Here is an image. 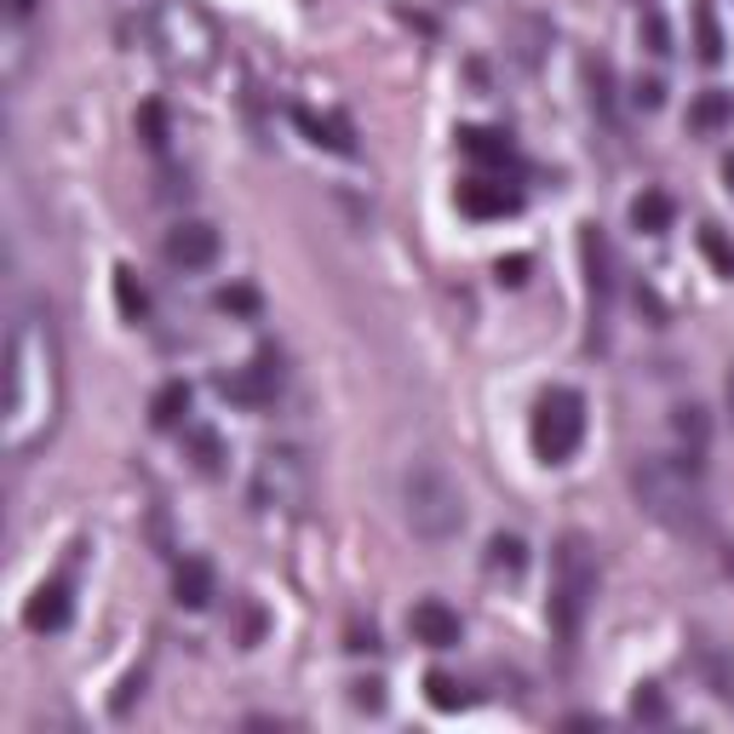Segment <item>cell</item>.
<instances>
[{"label":"cell","instance_id":"1","mask_svg":"<svg viewBox=\"0 0 734 734\" xmlns=\"http://www.w3.org/2000/svg\"><path fill=\"white\" fill-rule=\"evenodd\" d=\"M58 396H64V367H58V333L52 316L29 304L17 311L7 333V402H0V442L12 459H29L58 425Z\"/></svg>","mask_w":734,"mask_h":734},{"label":"cell","instance_id":"2","mask_svg":"<svg viewBox=\"0 0 734 734\" xmlns=\"http://www.w3.org/2000/svg\"><path fill=\"white\" fill-rule=\"evenodd\" d=\"M637 488L643 511L666 522L671 534H706V477H700V459L695 454H648L637 465Z\"/></svg>","mask_w":734,"mask_h":734},{"label":"cell","instance_id":"3","mask_svg":"<svg viewBox=\"0 0 734 734\" xmlns=\"http://www.w3.org/2000/svg\"><path fill=\"white\" fill-rule=\"evenodd\" d=\"M597 585H603L597 545H591L585 534H562L557 545H550V597H545L550 631H557L562 648L580 643L585 615H591V603H597Z\"/></svg>","mask_w":734,"mask_h":734},{"label":"cell","instance_id":"4","mask_svg":"<svg viewBox=\"0 0 734 734\" xmlns=\"http://www.w3.org/2000/svg\"><path fill=\"white\" fill-rule=\"evenodd\" d=\"M402 517L425 545H447V540L465 534V517L471 511H465V488L447 477L442 465L414 459L402 477Z\"/></svg>","mask_w":734,"mask_h":734},{"label":"cell","instance_id":"5","mask_svg":"<svg viewBox=\"0 0 734 734\" xmlns=\"http://www.w3.org/2000/svg\"><path fill=\"white\" fill-rule=\"evenodd\" d=\"M585 436V396L568 391V384H550V391L534 402V425H528V442L545 465H562Z\"/></svg>","mask_w":734,"mask_h":734},{"label":"cell","instance_id":"6","mask_svg":"<svg viewBox=\"0 0 734 734\" xmlns=\"http://www.w3.org/2000/svg\"><path fill=\"white\" fill-rule=\"evenodd\" d=\"M218 391L230 396V402H241V407H264L276 391H281V362L264 351L253 367H241V374H224L218 379Z\"/></svg>","mask_w":734,"mask_h":734},{"label":"cell","instance_id":"7","mask_svg":"<svg viewBox=\"0 0 734 734\" xmlns=\"http://www.w3.org/2000/svg\"><path fill=\"white\" fill-rule=\"evenodd\" d=\"M407 631H414V643H425V648H459V637H465L459 615H454L447 603H436V597L414 603V615H407Z\"/></svg>","mask_w":734,"mask_h":734},{"label":"cell","instance_id":"8","mask_svg":"<svg viewBox=\"0 0 734 734\" xmlns=\"http://www.w3.org/2000/svg\"><path fill=\"white\" fill-rule=\"evenodd\" d=\"M167 258L178 264V270H207V264L218 258V230L213 224H178V230H167Z\"/></svg>","mask_w":734,"mask_h":734},{"label":"cell","instance_id":"9","mask_svg":"<svg viewBox=\"0 0 734 734\" xmlns=\"http://www.w3.org/2000/svg\"><path fill=\"white\" fill-rule=\"evenodd\" d=\"M580 258H585V281H591V304L608 311V299H615V253H608V241L597 224H585L580 230Z\"/></svg>","mask_w":734,"mask_h":734},{"label":"cell","instance_id":"10","mask_svg":"<svg viewBox=\"0 0 734 734\" xmlns=\"http://www.w3.org/2000/svg\"><path fill=\"white\" fill-rule=\"evenodd\" d=\"M517 207H522V195L511 184H494V178H465L459 184V213L465 218H505Z\"/></svg>","mask_w":734,"mask_h":734},{"label":"cell","instance_id":"11","mask_svg":"<svg viewBox=\"0 0 734 734\" xmlns=\"http://www.w3.org/2000/svg\"><path fill=\"white\" fill-rule=\"evenodd\" d=\"M24 625L35 631V637H47V631H64L69 625V585H40L35 597L24 603Z\"/></svg>","mask_w":734,"mask_h":734},{"label":"cell","instance_id":"12","mask_svg":"<svg viewBox=\"0 0 734 734\" xmlns=\"http://www.w3.org/2000/svg\"><path fill=\"white\" fill-rule=\"evenodd\" d=\"M173 597H178V608H207V603L218 597L213 562H207V557H184L178 574H173Z\"/></svg>","mask_w":734,"mask_h":734},{"label":"cell","instance_id":"13","mask_svg":"<svg viewBox=\"0 0 734 734\" xmlns=\"http://www.w3.org/2000/svg\"><path fill=\"white\" fill-rule=\"evenodd\" d=\"M293 127L311 132V144L333 150V155H356V138L344 127V115H316V110H293Z\"/></svg>","mask_w":734,"mask_h":734},{"label":"cell","instance_id":"14","mask_svg":"<svg viewBox=\"0 0 734 734\" xmlns=\"http://www.w3.org/2000/svg\"><path fill=\"white\" fill-rule=\"evenodd\" d=\"M459 150L471 155V161H482V167H511V161H517L511 138H505V132H488V127H465V132H459Z\"/></svg>","mask_w":734,"mask_h":734},{"label":"cell","instance_id":"15","mask_svg":"<svg viewBox=\"0 0 734 734\" xmlns=\"http://www.w3.org/2000/svg\"><path fill=\"white\" fill-rule=\"evenodd\" d=\"M190 384H184V379H173V384H161V391L150 396V425H155V431H178V425L184 419H190Z\"/></svg>","mask_w":734,"mask_h":734},{"label":"cell","instance_id":"16","mask_svg":"<svg viewBox=\"0 0 734 734\" xmlns=\"http://www.w3.org/2000/svg\"><path fill=\"white\" fill-rule=\"evenodd\" d=\"M729 121H734V92H723V87H711L688 104V127L695 132H723Z\"/></svg>","mask_w":734,"mask_h":734},{"label":"cell","instance_id":"17","mask_svg":"<svg viewBox=\"0 0 734 734\" xmlns=\"http://www.w3.org/2000/svg\"><path fill=\"white\" fill-rule=\"evenodd\" d=\"M671 218H678V207H671L666 190H643L637 201H631V224H637L643 236H666Z\"/></svg>","mask_w":734,"mask_h":734},{"label":"cell","instance_id":"18","mask_svg":"<svg viewBox=\"0 0 734 734\" xmlns=\"http://www.w3.org/2000/svg\"><path fill=\"white\" fill-rule=\"evenodd\" d=\"M115 304H121V316H127V321L150 316V288L127 270V264H115Z\"/></svg>","mask_w":734,"mask_h":734},{"label":"cell","instance_id":"19","mask_svg":"<svg viewBox=\"0 0 734 734\" xmlns=\"http://www.w3.org/2000/svg\"><path fill=\"white\" fill-rule=\"evenodd\" d=\"M488 568L517 580L522 568H528V545H522V534H494V540H488Z\"/></svg>","mask_w":734,"mask_h":734},{"label":"cell","instance_id":"20","mask_svg":"<svg viewBox=\"0 0 734 734\" xmlns=\"http://www.w3.org/2000/svg\"><path fill=\"white\" fill-rule=\"evenodd\" d=\"M425 700H431L436 711H465L471 706V688H465L459 678H447V671H431V678H425Z\"/></svg>","mask_w":734,"mask_h":734},{"label":"cell","instance_id":"21","mask_svg":"<svg viewBox=\"0 0 734 734\" xmlns=\"http://www.w3.org/2000/svg\"><path fill=\"white\" fill-rule=\"evenodd\" d=\"M700 253L711 258V270H718V276H734V241L718 230V224H700Z\"/></svg>","mask_w":734,"mask_h":734},{"label":"cell","instance_id":"22","mask_svg":"<svg viewBox=\"0 0 734 734\" xmlns=\"http://www.w3.org/2000/svg\"><path fill=\"white\" fill-rule=\"evenodd\" d=\"M213 304L218 311H236V316H258V293L253 288H218Z\"/></svg>","mask_w":734,"mask_h":734},{"label":"cell","instance_id":"23","mask_svg":"<svg viewBox=\"0 0 734 734\" xmlns=\"http://www.w3.org/2000/svg\"><path fill=\"white\" fill-rule=\"evenodd\" d=\"M631 711H637V718H648V723H660V718H666V695H660L655 683H643L637 700H631Z\"/></svg>","mask_w":734,"mask_h":734},{"label":"cell","instance_id":"24","mask_svg":"<svg viewBox=\"0 0 734 734\" xmlns=\"http://www.w3.org/2000/svg\"><path fill=\"white\" fill-rule=\"evenodd\" d=\"M138 121H144V144L150 150H167V121H161V104H144V110H138Z\"/></svg>","mask_w":734,"mask_h":734},{"label":"cell","instance_id":"25","mask_svg":"<svg viewBox=\"0 0 734 734\" xmlns=\"http://www.w3.org/2000/svg\"><path fill=\"white\" fill-rule=\"evenodd\" d=\"M700 58H706V64H718V58H723V35H718V24H711V12H700Z\"/></svg>","mask_w":734,"mask_h":734},{"label":"cell","instance_id":"26","mask_svg":"<svg viewBox=\"0 0 734 734\" xmlns=\"http://www.w3.org/2000/svg\"><path fill=\"white\" fill-rule=\"evenodd\" d=\"M678 431H683L688 442H695V447L706 442V419H700V407H678Z\"/></svg>","mask_w":734,"mask_h":734},{"label":"cell","instance_id":"27","mask_svg":"<svg viewBox=\"0 0 734 734\" xmlns=\"http://www.w3.org/2000/svg\"><path fill=\"white\" fill-rule=\"evenodd\" d=\"M494 276L505 281V288H522V281H528V258H522V253H517V258H499Z\"/></svg>","mask_w":734,"mask_h":734},{"label":"cell","instance_id":"28","mask_svg":"<svg viewBox=\"0 0 734 734\" xmlns=\"http://www.w3.org/2000/svg\"><path fill=\"white\" fill-rule=\"evenodd\" d=\"M195 465H201V471H218V436L213 431H195Z\"/></svg>","mask_w":734,"mask_h":734},{"label":"cell","instance_id":"29","mask_svg":"<svg viewBox=\"0 0 734 734\" xmlns=\"http://www.w3.org/2000/svg\"><path fill=\"white\" fill-rule=\"evenodd\" d=\"M643 35H648V52H671V35H666V24H660L655 12L643 17Z\"/></svg>","mask_w":734,"mask_h":734},{"label":"cell","instance_id":"30","mask_svg":"<svg viewBox=\"0 0 734 734\" xmlns=\"http://www.w3.org/2000/svg\"><path fill=\"white\" fill-rule=\"evenodd\" d=\"M344 648H351V655H362V648H379V637H374V625H351V643H344Z\"/></svg>","mask_w":734,"mask_h":734},{"label":"cell","instance_id":"31","mask_svg":"<svg viewBox=\"0 0 734 734\" xmlns=\"http://www.w3.org/2000/svg\"><path fill=\"white\" fill-rule=\"evenodd\" d=\"M356 706H367V711H379V706H384V695H379V683H356Z\"/></svg>","mask_w":734,"mask_h":734},{"label":"cell","instance_id":"32","mask_svg":"<svg viewBox=\"0 0 734 734\" xmlns=\"http://www.w3.org/2000/svg\"><path fill=\"white\" fill-rule=\"evenodd\" d=\"M637 104L643 110H660V80H637Z\"/></svg>","mask_w":734,"mask_h":734},{"label":"cell","instance_id":"33","mask_svg":"<svg viewBox=\"0 0 734 734\" xmlns=\"http://www.w3.org/2000/svg\"><path fill=\"white\" fill-rule=\"evenodd\" d=\"M138 688H144V678H127V683H121V695H115V711H127Z\"/></svg>","mask_w":734,"mask_h":734},{"label":"cell","instance_id":"34","mask_svg":"<svg viewBox=\"0 0 734 734\" xmlns=\"http://www.w3.org/2000/svg\"><path fill=\"white\" fill-rule=\"evenodd\" d=\"M723 190H729V195H734V150H729V155H723Z\"/></svg>","mask_w":734,"mask_h":734},{"label":"cell","instance_id":"35","mask_svg":"<svg viewBox=\"0 0 734 734\" xmlns=\"http://www.w3.org/2000/svg\"><path fill=\"white\" fill-rule=\"evenodd\" d=\"M7 7H12V17H29V12H35V0H7Z\"/></svg>","mask_w":734,"mask_h":734},{"label":"cell","instance_id":"36","mask_svg":"<svg viewBox=\"0 0 734 734\" xmlns=\"http://www.w3.org/2000/svg\"><path fill=\"white\" fill-rule=\"evenodd\" d=\"M729 407H734V374H729Z\"/></svg>","mask_w":734,"mask_h":734}]
</instances>
